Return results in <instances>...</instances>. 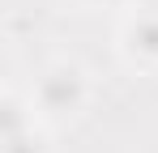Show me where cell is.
I'll list each match as a JSON object with an SVG mask.
<instances>
[{
  "label": "cell",
  "mask_w": 158,
  "mask_h": 153,
  "mask_svg": "<svg viewBox=\"0 0 158 153\" xmlns=\"http://www.w3.org/2000/svg\"><path fill=\"white\" fill-rule=\"evenodd\" d=\"M85 98H90V85H85V73L77 64H52L47 73L39 76V85H34V106L47 119L77 115L85 106Z\"/></svg>",
  "instance_id": "1"
},
{
  "label": "cell",
  "mask_w": 158,
  "mask_h": 153,
  "mask_svg": "<svg viewBox=\"0 0 158 153\" xmlns=\"http://www.w3.org/2000/svg\"><path fill=\"white\" fill-rule=\"evenodd\" d=\"M124 51L141 64H158V4L124 22Z\"/></svg>",
  "instance_id": "2"
},
{
  "label": "cell",
  "mask_w": 158,
  "mask_h": 153,
  "mask_svg": "<svg viewBox=\"0 0 158 153\" xmlns=\"http://www.w3.org/2000/svg\"><path fill=\"white\" fill-rule=\"evenodd\" d=\"M0 106H4V111H0V115H4V136H9V132H26V128H34V119H26V111H22V98H17V94H4Z\"/></svg>",
  "instance_id": "3"
},
{
  "label": "cell",
  "mask_w": 158,
  "mask_h": 153,
  "mask_svg": "<svg viewBox=\"0 0 158 153\" xmlns=\"http://www.w3.org/2000/svg\"><path fill=\"white\" fill-rule=\"evenodd\" d=\"M4 153H47V145H43V136L34 128H26V132H9L4 136Z\"/></svg>",
  "instance_id": "4"
},
{
  "label": "cell",
  "mask_w": 158,
  "mask_h": 153,
  "mask_svg": "<svg viewBox=\"0 0 158 153\" xmlns=\"http://www.w3.org/2000/svg\"><path fill=\"white\" fill-rule=\"evenodd\" d=\"M90 4H120V0H90Z\"/></svg>",
  "instance_id": "5"
},
{
  "label": "cell",
  "mask_w": 158,
  "mask_h": 153,
  "mask_svg": "<svg viewBox=\"0 0 158 153\" xmlns=\"http://www.w3.org/2000/svg\"><path fill=\"white\" fill-rule=\"evenodd\" d=\"M154 4H158V0H154Z\"/></svg>",
  "instance_id": "6"
}]
</instances>
